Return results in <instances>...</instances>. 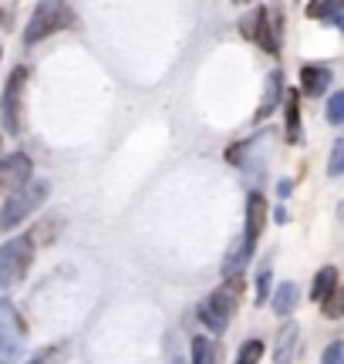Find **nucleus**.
<instances>
[{
  "label": "nucleus",
  "mask_w": 344,
  "mask_h": 364,
  "mask_svg": "<svg viewBox=\"0 0 344 364\" xmlns=\"http://www.w3.org/2000/svg\"><path fill=\"white\" fill-rule=\"evenodd\" d=\"M253 257V243H247L243 236H240L237 243L230 247V253H226V260H223V277H240V270L250 263Z\"/></svg>",
  "instance_id": "nucleus-12"
},
{
  "label": "nucleus",
  "mask_w": 344,
  "mask_h": 364,
  "mask_svg": "<svg viewBox=\"0 0 344 364\" xmlns=\"http://www.w3.org/2000/svg\"><path fill=\"white\" fill-rule=\"evenodd\" d=\"M328 122L331 125H341L344 122V91H334L331 102H328Z\"/></svg>",
  "instance_id": "nucleus-21"
},
{
  "label": "nucleus",
  "mask_w": 344,
  "mask_h": 364,
  "mask_svg": "<svg viewBox=\"0 0 344 364\" xmlns=\"http://www.w3.org/2000/svg\"><path fill=\"white\" fill-rule=\"evenodd\" d=\"M334 290H338V267H321L318 277H314V287H311V300L324 304Z\"/></svg>",
  "instance_id": "nucleus-14"
},
{
  "label": "nucleus",
  "mask_w": 344,
  "mask_h": 364,
  "mask_svg": "<svg viewBox=\"0 0 344 364\" xmlns=\"http://www.w3.org/2000/svg\"><path fill=\"white\" fill-rule=\"evenodd\" d=\"M307 17H318V21H331V24L341 27V0H311L307 7Z\"/></svg>",
  "instance_id": "nucleus-16"
},
{
  "label": "nucleus",
  "mask_w": 344,
  "mask_h": 364,
  "mask_svg": "<svg viewBox=\"0 0 344 364\" xmlns=\"http://www.w3.org/2000/svg\"><path fill=\"white\" fill-rule=\"evenodd\" d=\"M240 297V277H226L223 290H213L210 297L199 304V321L210 331H226L230 317H233V304Z\"/></svg>",
  "instance_id": "nucleus-3"
},
{
  "label": "nucleus",
  "mask_w": 344,
  "mask_h": 364,
  "mask_svg": "<svg viewBox=\"0 0 344 364\" xmlns=\"http://www.w3.org/2000/svg\"><path fill=\"white\" fill-rule=\"evenodd\" d=\"M344 172V139H338L334 142V149H331V162H328V176L331 179H338Z\"/></svg>",
  "instance_id": "nucleus-20"
},
{
  "label": "nucleus",
  "mask_w": 344,
  "mask_h": 364,
  "mask_svg": "<svg viewBox=\"0 0 344 364\" xmlns=\"http://www.w3.org/2000/svg\"><path fill=\"white\" fill-rule=\"evenodd\" d=\"M287 139L291 145H304V129H301V95L297 91H287Z\"/></svg>",
  "instance_id": "nucleus-13"
},
{
  "label": "nucleus",
  "mask_w": 344,
  "mask_h": 364,
  "mask_svg": "<svg viewBox=\"0 0 344 364\" xmlns=\"http://www.w3.org/2000/svg\"><path fill=\"white\" fill-rule=\"evenodd\" d=\"M24 81H27V68H14L7 88H4V102H0V115H4V129L17 135L21 132V95H24Z\"/></svg>",
  "instance_id": "nucleus-6"
},
{
  "label": "nucleus",
  "mask_w": 344,
  "mask_h": 364,
  "mask_svg": "<svg viewBox=\"0 0 344 364\" xmlns=\"http://www.w3.org/2000/svg\"><path fill=\"white\" fill-rule=\"evenodd\" d=\"M270 287H274V273H270V267H264L257 273V304H264L270 297Z\"/></svg>",
  "instance_id": "nucleus-22"
},
{
  "label": "nucleus",
  "mask_w": 344,
  "mask_h": 364,
  "mask_svg": "<svg viewBox=\"0 0 344 364\" xmlns=\"http://www.w3.org/2000/svg\"><path fill=\"white\" fill-rule=\"evenodd\" d=\"M48 193H51V186L44 179H27L21 189H14L11 196H7V203L0 206V233H7V230H14V226H21V223L34 213V209L48 199Z\"/></svg>",
  "instance_id": "nucleus-1"
},
{
  "label": "nucleus",
  "mask_w": 344,
  "mask_h": 364,
  "mask_svg": "<svg viewBox=\"0 0 344 364\" xmlns=\"http://www.w3.org/2000/svg\"><path fill=\"white\" fill-rule=\"evenodd\" d=\"M233 4H237V7H247V4H250V0H233Z\"/></svg>",
  "instance_id": "nucleus-28"
},
{
  "label": "nucleus",
  "mask_w": 344,
  "mask_h": 364,
  "mask_svg": "<svg viewBox=\"0 0 344 364\" xmlns=\"http://www.w3.org/2000/svg\"><path fill=\"white\" fill-rule=\"evenodd\" d=\"M344 314V297H341V290H334L331 297L324 300V317H331V321H338Z\"/></svg>",
  "instance_id": "nucleus-23"
},
{
  "label": "nucleus",
  "mask_w": 344,
  "mask_h": 364,
  "mask_svg": "<svg viewBox=\"0 0 344 364\" xmlns=\"http://www.w3.org/2000/svg\"><path fill=\"white\" fill-rule=\"evenodd\" d=\"M24 351V321L11 300H0V364H14Z\"/></svg>",
  "instance_id": "nucleus-5"
},
{
  "label": "nucleus",
  "mask_w": 344,
  "mask_h": 364,
  "mask_svg": "<svg viewBox=\"0 0 344 364\" xmlns=\"http://www.w3.org/2000/svg\"><path fill=\"white\" fill-rule=\"evenodd\" d=\"M264 358V341H247L237 354V364H260Z\"/></svg>",
  "instance_id": "nucleus-19"
},
{
  "label": "nucleus",
  "mask_w": 344,
  "mask_h": 364,
  "mask_svg": "<svg viewBox=\"0 0 344 364\" xmlns=\"http://www.w3.org/2000/svg\"><path fill=\"white\" fill-rule=\"evenodd\" d=\"M280 85H284V75H280V71H270V75H267V85H264V98H260V108H257V122H264L267 115H270V112H274V108H277V102H280Z\"/></svg>",
  "instance_id": "nucleus-11"
},
{
  "label": "nucleus",
  "mask_w": 344,
  "mask_h": 364,
  "mask_svg": "<svg viewBox=\"0 0 344 364\" xmlns=\"http://www.w3.org/2000/svg\"><path fill=\"white\" fill-rule=\"evenodd\" d=\"M264 223H267V203H264V196H260V193H250V199H247V233H243V240L257 247V240H260V233H264Z\"/></svg>",
  "instance_id": "nucleus-10"
},
{
  "label": "nucleus",
  "mask_w": 344,
  "mask_h": 364,
  "mask_svg": "<svg viewBox=\"0 0 344 364\" xmlns=\"http://www.w3.org/2000/svg\"><path fill=\"white\" fill-rule=\"evenodd\" d=\"M31 159L24 156V152H14V156H4L0 159V189H7V193H14V189H21L27 179H31Z\"/></svg>",
  "instance_id": "nucleus-8"
},
{
  "label": "nucleus",
  "mask_w": 344,
  "mask_h": 364,
  "mask_svg": "<svg viewBox=\"0 0 344 364\" xmlns=\"http://www.w3.org/2000/svg\"><path fill=\"white\" fill-rule=\"evenodd\" d=\"M34 260V240L31 236H14L11 243L0 247V290H11L14 284L24 280Z\"/></svg>",
  "instance_id": "nucleus-2"
},
{
  "label": "nucleus",
  "mask_w": 344,
  "mask_h": 364,
  "mask_svg": "<svg viewBox=\"0 0 344 364\" xmlns=\"http://www.w3.org/2000/svg\"><path fill=\"white\" fill-rule=\"evenodd\" d=\"M58 354H61V348H51V351H41L31 364H61V358H58Z\"/></svg>",
  "instance_id": "nucleus-25"
},
{
  "label": "nucleus",
  "mask_w": 344,
  "mask_h": 364,
  "mask_svg": "<svg viewBox=\"0 0 344 364\" xmlns=\"http://www.w3.org/2000/svg\"><path fill=\"white\" fill-rule=\"evenodd\" d=\"M291 220V216H287V209L280 206V209H274V223H287Z\"/></svg>",
  "instance_id": "nucleus-27"
},
{
  "label": "nucleus",
  "mask_w": 344,
  "mask_h": 364,
  "mask_svg": "<svg viewBox=\"0 0 344 364\" xmlns=\"http://www.w3.org/2000/svg\"><path fill=\"white\" fill-rule=\"evenodd\" d=\"M294 348H297V324H284L280 327V334H277V348H274V354H277V361L280 364H287L291 361V354Z\"/></svg>",
  "instance_id": "nucleus-17"
},
{
  "label": "nucleus",
  "mask_w": 344,
  "mask_h": 364,
  "mask_svg": "<svg viewBox=\"0 0 344 364\" xmlns=\"http://www.w3.org/2000/svg\"><path fill=\"white\" fill-rule=\"evenodd\" d=\"M321 364H344V344H341V341H334V344H328V348H324Z\"/></svg>",
  "instance_id": "nucleus-24"
},
{
  "label": "nucleus",
  "mask_w": 344,
  "mask_h": 364,
  "mask_svg": "<svg viewBox=\"0 0 344 364\" xmlns=\"http://www.w3.org/2000/svg\"><path fill=\"white\" fill-rule=\"evenodd\" d=\"M297 300H301V287L294 284V280H287V284H280L277 287V294H274V311L280 314V317H287V314L297 307Z\"/></svg>",
  "instance_id": "nucleus-15"
},
{
  "label": "nucleus",
  "mask_w": 344,
  "mask_h": 364,
  "mask_svg": "<svg viewBox=\"0 0 344 364\" xmlns=\"http://www.w3.org/2000/svg\"><path fill=\"white\" fill-rule=\"evenodd\" d=\"M193 364H220V348L210 338H193Z\"/></svg>",
  "instance_id": "nucleus-18"
},
{
  "label": "nucleus",
  "mask_w": 344,
  "mask_h": 364,
  "mask_svg": "<svg viewBox=\"0 0 344 364\" xmlns=\"http://www.w3.org/2000/svg\"><path fill=\"white\" fill-rule=\"evenodd\" d=\"M291 189H294L291 179H280L277 182V196H280V199H287V196H291Z\"/></svg>",
  "instance_id": "nucleus-26"
},
{
  "label": "nucleus",
  "mask_w": 344,
  "mask_h": 364,
  "mask_svg": "<svg viewBox=\"0 0 344 364\" xmlns=\"http://www.w3.org/2000/svg\"><path fill=\"white\" fill-rule=\"evenodd\" d=\"M331 81H334V71L324 65H307L304 71H301V91H304L307 98L324 95V91L331 88Z\"/></svg>",
  "instance_id": "nucleus-9"
},
{
  "label": "nucleus",
  "mask_w": 344,
  "mask_h": 364,
  "mask_svg": "<svg viewBox=\"0 0 344 364\" xmlns=\"http://www.w3.org/2000/svg\"><path fill=\"white\" fill-rule=\"evenodd\" d=\"M243 31L250 34L264 51H270V54H277L280 51V21L274 17L270 21V11L267 7H260V11H253L247 21H243Z\"/></svg>",
  "instance_id": "nucleus-7"
},
{
  "label": "nucleus",
  "mask_w": 344,
  "mask_h": 364,
  "mask_svg": "<svg viewBox=\"0 0 344 364\" xmlns=\"http://www.w3.org/2000/svg\"><path fill=\"white\" fill-rule=\"evenodd\" d=\"M75 17L68 14V7L61 0H41L34 17L27 21V31H24V44H38L44 41L48 34H58L61 27H71Z\"/></svg>",
  "instance_id": "nucleus-4"
}]
</instances>
